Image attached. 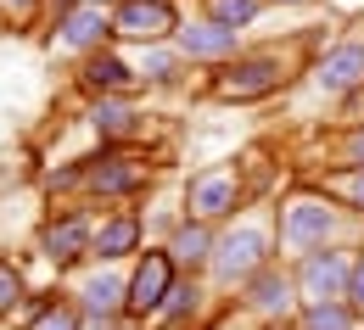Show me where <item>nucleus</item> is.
Wrapping results in <instances>:
<instances>
[{"label":"nucleus","mask_w":364,"mask_h":330,"mask_svg":"<svg viewBox=\"0 0 364 330\" xmlns=\"http://www.w3.org/2000/svg\"><path fill=\"white\" fill-rule=\"evenodd\" d=\"M286 84V62L274 56V50H258V56H230L213 67V79H208V90L219 95V101H258V95H274Z\"/></svg>","instance_id":"nucleus-1"},{"label":"nucleus","mask_w":364,"mask_h":330,"mask_svg":"<svg viewBox=\"0 0 364 330\" xmlns=\"http://www.w3.org/2000/svg\"><path fill=\"white\" fill-rule=\"evenodd\" d=\"M348 275H353V258H348L342 246H314V252H303V263L291 269L303 302H348Z\"/></svg>","instance_id":"nucleus-2"},{"label":"nucleus","mask_w":364,"mask_h":330,"mask_svg":"<svg viewBox=\"0 0 364 330\" xmlns=\"http://www.w3.org/2000/svg\"><path fill=\"white\" fill-rule=\"evenodd\" d=\"M331 230H336V207L331 196H291L280 207V241L297 246V252H314V246H331Z\"/></svg>","instance_id":"nucleus-3"},{"label":"nucleus","mask_w":364,"mask_h":330,"mask_svg":"<svg viewBox=\"0 0 364 330\" xmlns=\"http://www.w3.org/2000/svg\"><path fill=\"white\" fill-rule=\"evenodd\" d=\"M269 263L274 258H269V236H264V230H230V236L213 246V263H208V269L225 285H247L258 269H269Z\"/></svg>","instance_id":"nucleus-4"},{"label":"nucleus","mask_w":364,"mask_h":330,"mask_svg":"<svg viewBox=\"0 0 364 330\" xmlns=\"http://www.w3.org/2000/svg\"><path fill=\"white\" fill-rule=\"evenodd\" d=\"M174 258H168V246H146V258L135 263V275H129V319H146V314H163V302H168V291H174Z\"/></svg>","instance_id":"nucleus-5"},{"label":"nucleus","mask_w":364,"mask_h":330,"mask_svg":"<svg viewBox=\"0 0 364 330\" xmlns=\"http://www.w3.org/2000/svg\"><path fill=\"white\" fill-rule=\"evenodd\" d=\"M241 302L264 319V325H274V319H297V308H303V297H297V280L280 269V263H269V269H258L252 280L241 285Z\"/></svg>","instance_id":"nucleus-6"},{"label":"nucleus","mask_w":364,"mask_h":330,"mask_svg":"<svg viewBox=\"0 0 364 330\" xmlns=\"http://www.w3.org/2000/svg\"><path fill=\"white\" fill-rule=\"evenodd\" d=\"M185 207H191L196 224L230 219V213L241 207V174H235V168H208V174H196L191 190H185Z\"/></svg>","instance_id":"nucleus-7"},{"label":"nucleus","mask_w":364,"mask_h":330,"mask_svg":"<svg viewBox=\"0 0 364 330\" xmlns=\"http://www.w3.org/2000/svg\"><path fill=\"white\" fill-rule=\"evenodd\" d=\"M174 28H180V17L168 0H118V11H112V34H124V40H163Z\"/></svg>","instance_id":"nucleus-8"},{"label":"nucleus","mask_w":364,"mask_h":330,"mask_svg":"<svg viewBox=\"0 0 364 330\" xmlns=\"http://www.w3.org/2000/svg\"><path fill=\"white\" fill-rule=\"evenodd\" d=\"M314 84L325 95H353L364 84V40H342L314 62Z\"/></svg>","instance_id":"nucleus-9"},{"label":"nucleus","mask_w":364,"mask_h":330,"mask_svg":"<svg viewBox=\"0 0 364 330\" xmlns=\"http://www.w3.org/2000/svg\"><path fill=\"white\" fill-rule=\"evenodd\" d=\"M85 180H90L95 196H129V190L146 185V163L140 157H95L85 168Z\"/></svg>","instance_id":"nucleus-10"},{"label":"nucleus","mask_w":364,"mask_h":330,"mask_svg":"<svg viewBox=\"0 0 364 330\" xmlns=\"http://www.w3.org/2000/svg\"><path fill=\"white\" fill-rule=\"evenodd\" d=\"M90 241H95L90 219H85V213H68V219H56V224L46 230L40 246H46L50 263H73V258H85V252H90Z\"/></svg>","instance_id":"nucleus-11"},{"label":"nucleus","mask_w":364,"mask_h":330,"mask_svg":"<svg viewBox=\"0 0 364 330\" xmlns=\"http://www.w3.org/2000/svg\"><path fill=\"white\" fill-rule=\"evenodd\" d=\"M79 314H90V319H118V314H129V280H118V275H95L85 291H79Z\"/></svg>","instance_id":"nucleus-12"},{"label":"nucleus","mask_w":364,"mask_h":330,"mask_svg":"<svg viewBox=\"0 0 364 330\" xmlns=\"http://www.w3.org/2000/svg\"><path fill=\"white\" fill-rule=\"evenodd\" d=\"M180 50L191 62H230L235 56V34L219 28V23H191V28H180Z\"/></svg>","instance_id":"nucleus-13"},{"label":"nucleus","mask_w":364,"mask_h":330,"mask_svg":"<svg viewBox=\"0 0 364 330\" xmlns=\"http://www.w3.org/2000/svg\"><path fill=\"white\" fill-rule=\"evenodd\" d=\"M213 246H219L213 224L185 219L180 230H174V241H168V258H174V263H185V269H208V263H213Z\"/></svg>","instance_id":"nucleus-14"},{"label":"nucleus","mask_w":364,"mask_h":330,"mask_svg":"<svg viewBox=\"0 0 364 330\" xmlns=\"http://www.w3.org/2000/svg\"><path fill=\"white\" fill-rule=\"evenodd\" d=\"M90 252H101V258H129V252H140V219H135V213H112V219H101Z\"/></svg>","instance_id":"nucleus-15"},{"label":"nucleus","mask_w":364,"mask_h":330,"mask_svg":"<svg viewBox=\"0 0 364 330\" xmlns=\"http://www.w3.org/2000/svg\"><path fill=\"white\" fill-rule=\"evenodd\" d=\"M85 90H101V95H112V90H129L135 84V73H129V62H118L112 50H90L85 56Z\"/></svg>","instance_id":"nucleus-16"},{"label":"nucleus","mask_w":364,"mask_h":330,"mask_svg":"<svg viewBox=\"0 0 364 330\" xmlns=\"http://www.w3.org/2000/svg\"><path fill=\"white\" fill-rule=\"evenodd\" d=\"M297 330H359V308L353 302H303Z\"/></svg>","instance_id":"nucleus-17"},{"label":"nucleus","mask_w":364,"mask_h":330,"mask_svg":"<svg viewBox=\"0 0 364 330\" xmlns=\"http://www.w3.org/2000/svg\"><path fill=\"white\" fill-rule=\"evenodd\" d=\"M107 34H112V17H101L95 6L68 11V23H62V40H68V45H101Z\"/></svg>","instance_id":"nucleus-18"},{"label":"nucleus","mask_w":364,"mask_h":330,"mask_svg":"<svg viewBox=\"0 0 364 330\" xmlns=\"http://www.w3.org/2000/svg\"><path fill=\"white\" fill-rule=\"evenodd\" d=\"M90 118H95V129H101L107 141H124V135L135 129V118H140V112L129 106V101H101V106H95Z\"/></svg>","instance_id":"nucleus-19"},{"label":"nucleus","mask_w":364,"mask_h":330,"mask_svg":"<svg viewBox=\"0 0 364 330\" xmlns=\"http://www.w3.org/2000/svg\"><path fill=\"white\" fill-rule=\"evenodd\" d=\"M258 6H264V0H208V23H219V28H230V34H241V28L258 17Z\"/></svg>","instance_id":"nucleus-20"},{"label":"nucleus","mask_w":364,"mask_h":330,"mask_svg":"<svg viewBox=\"0 0 364 330\" xmlns=\"http://www.w3.org/2000/svg\"><path fill=\"white\" fill-rule=\"evenodd\" d=\"M79 325H85V314H79V308H68V302H46V308H40V319H34L28 330H79Z\"/></svg>","instance_id":"nucleus-21"},{"label":"nucleus","mask_w":364,"mask_h":330,"mask_svg":"<svg viewBox=\"0 0 364 330\" xmlns=\"http://www.w3.org/2000/svg\"><path fill=\"white\" fill-rule=\"evenodd\" d=\"M196 302H202V291H196V285H180V280H174L168 302H163V314H168V319H185V314H196Z\"/></svg>","instance_id":"nucleus-22"},{"label":"nucleus","mask_w":364,"mask_h":330,"mask_svg":"<svg viewBox=\"0 0 364 330\" xmlns=\"http://www.w3.org/2000/svg\"><path fill=\"white\" fill-rule=\"evenodd\" d=\"M348 302L364 314V252H353V275H348Z\"/></svg>","instance_id":"nucleus-23"},{"label":"nucleus","mask_w":364,"mask_h":330,"mask_svg":"<svg viewBox=\"0 0 364 330\" xmlns=\"http://www.w3.org/2000/svg\"><path fill=\"white\" fill-rule=\"evenodd\" d=\"M17 291H23V280H17V275H11L6 263H0V314H6L11 302H17Z\"/></svg>","instance_id":"nucleus-24"},{"label":"nucleus","mask_w":364,"mask_h":330,"mask_svg":"<svg viewBox=\"0 0 364 330\" xmlns=\"http://www.w3.org/2000/svg\"><path fill=\"white\" fill-rule=\"evenodd\" d=\"M353 157H359V168H364V129L353 135Z\"/></svg>","instance_id":"nucleus-25"},{"label":"nucleus","mask_w":364,"mask_h":330,"mask_svg":"<svg viewBox=\"0 0 364 330\" xmlns=\"http://www.w3.org/2000/svg\"><path fill=\"white\" fill-rule=\"evenodd\" d=\"M264 330H297V319H274V325H264Z\"/></svg>","instance_id":"nucleus-26"},{"label":"nucleus","mask_w":364,"mask_h":330,"mask_svg":"<svg viewBox=\"0 0 364 330\" xmlns=\"http://www.w3.org/2000/svg\"><path fill=\"white\" fill-rule=\"evenodd\" d=\"M353 207H359V213H364V180H359V185H353Z\"/></svg>","instance_id":"nucleus-27"},{"label":"nucleus","mask_w":364,"mask_h":330,"mask_svg":"<svg viewBox=\"0 0 364 330\" xmlns=\"http://www.w3.org/2000/svg\"><path fill=\"white\" fill-rule=\"evenodd\" d=\"M85 6H95V11H101V6H112V11H118V0H85Z\"/></svg>","instance_id":"nucleus-28"},{"label":"nucleus","mask_w":364,"mask_h":330,"mask_svg":"<svg viewBox=\"0 0 364 330\" xmlns=\"http://www.w3.org/2000/svg\"><path fill=\"white\" fill-rule=\"evenodd\" d=\"M286 6H303V0H286Z\"/></svg>","instance_id":"nucleus-29"}]
</instances>
